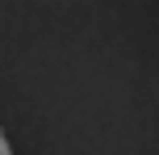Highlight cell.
Returning <instances> with one entry per match:
<instances>
[{
    "instance_id": "6da1fadb",
    "label": "cell",
    "mask_w": 159,
    "mask_h": 155,
    "mask_svg": "<svg viewBox=\"0 0 159 155\" xmlns=\"http://www.w3.org/2000/svg\"><path fill=\"white\" fill-rule=\"evenodd\" d=\"M0 155H13V147H8V139L0 134Z\"/></svg>"
}]
</instances>
